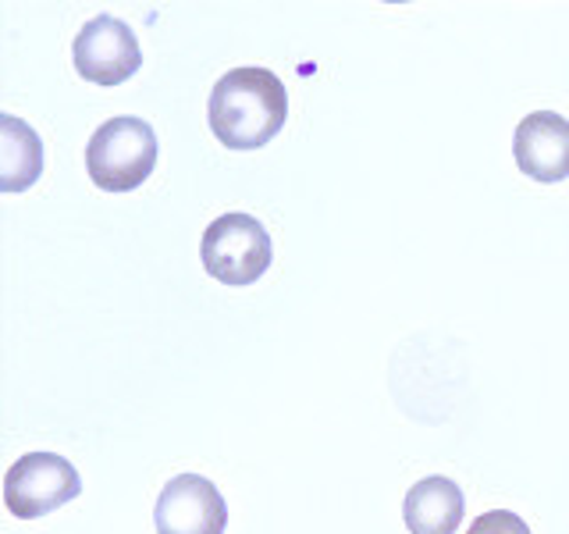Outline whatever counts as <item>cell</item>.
<instances>
[{"instance_id":"6","label":"cell","mask_w":569,"mask_h":534,"mask_svg":"<svg viewBox=\"0 0 569 534\" xmlns=\"http://www.w3.org/2000/svg\"><path fill=\"white\" fill-rule=\"evenodd\" d=\"M153 524L157 534H224L228 503L210 477L178 474L160 488Z\"/></svg>"},{"instance_id":"2","label":"cell","mask_w":569,"mask_h":534,"mask_svg":"<svg viewBox=\"0 0 569 534\" xmlns=\"http://www.w3.org/2000/svg\"><path fill=\"white\" fill-rule=\"evenodd\" d=\"M157 168V136L150 121L121 115L103 121L86 142V171L103 192H129Z\"/></svg>"},{"instance_id":"1","label":"cell","mask_w":569,"mask_h":534,"mask_svg":"<svg viewBox=\"0 0 569 534\" xmlns=\"http://www.w3.org/2000/svg\"><path fill=\"white\" fill-rule=\"evenodd\" d=\"M289 118L284 82L267 68H231L210 89L207 121L228 150H257L271 142Z\"/></svg>"},{"instance_id":"9","label":"cell","mask_w":569,"mask_h":534,"mask_svg":"<svg viewBox=\"0 0 569 534\" xmlns=\"http://www.w3.org/2000/svg\"><path fill=\"white\" fill-rule=\"evenodd\" d=\"M43 175V142L29 121L0 115V189L22 192Z\"/></svg>"},{"instance_id":"10","label":"cell","mask_w":569,"mask_h":534,"mask_svg":"<svg viewBox=\"0 0 569 534\" xmlns=\"http://www.w3.org/2000/svg\"><path fill=\"white\" fill-rule=\"evenodd\" d=\"M467 534H530V527L512 510H488L477 516Z\"/></svg>"},{"instance_id":"4","label":"cell","mask_w":569,"mask_h":534,"mask_svg":"<svg viewBox=\"0 0 569 534\" xmlns=\"http://www.w3.org/2000/svg\"><path fill=\"white\" fill-rule=\"evenodd\" d=\"M79 471L58 453H29L14 459L4 474V503L18 521H40V516L79 498Z\"/></svg>"},{"instance_id":"8","label":"cell","mask_w":569,"mask_h":534,"mask_svg":"<svg viewBox=\"0 0 569 534\" xmlns=\"http://www.w3.org/2000/svg\"><path fill=\"white\" fill-rule=\"evenodd\" d=\"M467 513V498L452 477L431 474L417 481L402 498V521L409 534H456Z\"/></svg>"},{"instance_id":"5","label":"cell","mask_w":569,"mask_h":534,"mask_svg":"<svg viewBox=\"0 0 569 534\" xmlns=\"http://www.w3.org/2000/svg\"><path fill=\"white\" fill-rule=\"evenodd\" d=\"M71 61L89 82L121 86L139 71L142 47L129 22H121L114 14H97L79 29L76 43H71Z\"/></svg>"},{"instance_id":"3","label":"cell","mask_w":569,"mask_h":534,"mask_svg":"<svg viewBox=\"0 0 569 534\" xmlns=\"http://www.w3.org/2000/svg\"><path fill=\"white\" fill-rule=\"evenodd\" d=\"M203 267L224 285H253L271 267L274 246L253 214H221L203 231Z\"/></svg>"},{"instance_id":"7","label":"cell","mask_w":569,"mask_h":534,"mask_svg":"<svg viewBox=\"0 0 569 534\" xmlns=\"http://www.w3.org/2000/svg\"><path fill=\"white\" fill-rule=\"evenodd\" d=\"M512 157L533 182H562L569 178V118L556 111H533L512 136Z\"/></svg>"}]
</instances>
